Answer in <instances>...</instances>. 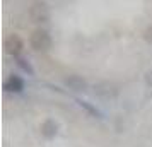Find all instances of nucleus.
I'll use <instances>...</instances> for the list:
<instances>
[{"instance_id": "obj_5", "label": "nucleus", "mask_w": 152, "mask_h": 147, "mask_svg": "<svg viewBox=\"0 0 152 147\" xmlns=\"http://www.w3.org/2000/svg\"><path fill=\"white\" fill-rule=\"evenodd\" d=\"M63 82L69 89H74V91H86L87 89V82L80 75H69Z\"/></svg>"}, {"instance_id": "obj_9", "label": "nucleus", "mask_w": 152, "mask_h": 147, "mask_svg": "<svg viewBox=\"0 0 152 147\" xmlns=\"http://www.w3.org/2000/svg\"><path fill=\"white\" fill-rule=\"evenodd\" d=\"M15 60H17V65L21 67L24 72H28L29 75H33L34 74V69L31 67V63H29V60H26V58H22V56H15Z\"/></svg>"}, {"instance_id": "obj_2", "label": "nucleus", "mask_w": 152, "mask_h": 147, "mask_svg": "<svg viewBox=\"0 0 152 147\" xmlns=\"http://www.w3.org/2000/svg\"><path fill=\"white\" fill-rule=\"evenodd\" d=\"M94 94L99 96V98H103V99H113L118 96V87L113 82H108V80L97 82L94 86Z\"/></svg>"}, {"instance_id": "obj_11", "label": "nucleus", "mask_w": 152, "mask_h": 147, "mask_svg": "<svg viewBox=\"0 0 152 147\" xmlns=\"http://www.w3.org/2000/svg\"><path fill=\"white\" fill-rule=\"evenodd\" d=\"M145 84L149 89H152V69L147 70V74H145Z\"/></svg>"}, {"instance_id": "obj_3", "label": "nucleus", "mask_w": 152, "mask_h": 147, "mask_svg": "<svg viewBox=\"0 0 152 147\" xmlns=\"http://www.w3.org/2000/svg\"><path fill=\"white\" fill-rule=\"evenodd\" d=\"M31 17L34 22H46L50 19V10H48V5L45 2H34L31 5Z\"/></svg>"}, {"instance_id": "obj_1", "label": "nucleus", "mask_w": 152, "mask_h": 147, "mask_svg": "<svg viewBox=\"0 0 152 147\" xmlns=\"http://www.w3.org/2000/svg\"><path fill=\"white\" fill-rule=\"evenodd\" d=\"M29 43L36 51H46L51 48V36L46 29H34L29 38Z\"/></svg>"}, {"instance_id": "obj_6", "label": "nucleus", "mask_w": 152, "mask_h": 147, "mask_svg": "<svg viewBox=\"0 0 152 147\" xmlns=\"http://www.w3.org/2000/svg\"><path fill=\"white\" fill-rule=\"evenodd\" d=\"M39 130H41L43 137H46V139H53L56 133H58V123H56L55 120H45L41 123V127H39Z\"/></svg>"}, {"instance_id": "obj_10", "label": "nucleus", "mask_w": 152, "mask_h": 147, "mask_svg": "<svg viewBox=\"0 0 152 147\" xmlns=\"http://www.w3.org/2000/svg\"><path fill=\"white\" fill-rule=\"evenodd\" d=\"M144 39L147 43H151L152 45V24L149 26V28H145V31H144Z\"/></svg>"}, {"instance_id": "obj_4", "label": "nucleus", "mask_w": 152, "mask_h": 147, "mask_svg": "<svg viewBox=\"0 0 152 147\" xmlns=\"http://www.w3.org/2000/svg\"><path fill=\"white\" fill-rule=\"evenodd\" d=\"M4 46L7 50V53H10V55H14V56H19V53H21L22 48H24V43H22V39L17 34H10V36L5 38Z\"/></svg>"}, {"instance_id": "obj_8", "label": "nucleus", "mask_w": 152, "mask_h": 147, "mask_svg": "<svg viewBox=\"0 0 152 147\" xmlns=\"http://www.w3.org/2000/svg\"><path fill=\"white\" fill-rule=\"evenodd\" d=\"M75 103H77L79 106H80V108H84V110H86L87 113H91L92 116H96V118H103V113L99 111V110H97L96 106L89 105L87 101H82V99H75Z\"/></svg>"}, {"instance_id": "obj_7", "label": "nucleus", "mask_w": 152, "mask_h": 147, "mask_svg": "<svg viewBox=\"0 0 152 147\" xmlns=\"http://www.w3.org/2000/svg\"><path fill=\"white\" fill-rule=\"evenodd\" d=\"M4 89L9 92H21L24 89V80L19 75H10V77L4 82Z\"/></svg>"}]
</instances>
